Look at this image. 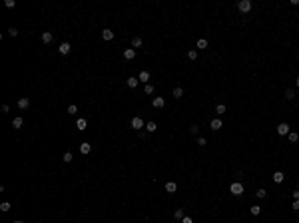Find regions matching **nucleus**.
Returning <instances> with one entry per match:
<instances>
[{
  "label": "nucleus",
  "mask_w": 299,
  "mask_h": 223,
  "mask_svg": "<svg viewBox=\"0 0 299 223\" xmlns=\"http://www.w3.org/2000/svg\"><path fill=\"white\" fill-rule=\"evenodd\" d=\"M229 191H231L233 195H241V193H243V185L239 183V181H233V183L229 185Z\"/></svg>",
  "instance_id": "f257e3e1"
},
{
  "label": "nucleus",
  "mask_w": 299,
  "mask_h": 223,
  "mask_svg": "<svg viewBox=\"0 0 299 223\" xmlns=\"http://www.w3.org/2000/svg\"><path fill=\"white\" fill-rule=\"evenodd\" d=\"M251 6H253L251 0H241V2L237 4V8L241 10V12H249V10H251Z\"/></svg>",
  "instance_id": "f03ea898"
},
{
  "label": "nucleus",
  "mask_w": 299,
  "mask_h": 223,
  "mask_svg": "<svg viewBox=\"0 0 299 223\" xmlns=\"http://www.w3.org/2000/svg\"><path fill=\"white\" fill-rule=\"evenodd\" d=\"M277 134H279V136H289V124H285V122H283V124H279L277 125Z\"/></svg>",
  "instance_id": "7ed1b4c3"
},
{
  "label": "nucleus",
  "mask_w": 299,
  "mask_h": 223,
  "mask_svg": "<svg viewBox=\"0 0 299 223\" xmlns=\"http://www.w3.org/2000/svg\"><path fill=\"white\" fill-rule=\"evenodd\" d=\"M132 128L134 130H142V128H146V124H144L142 118H132Z\"/></svg>",
  "instance_id": "20e7f679"
},
{
  "label": "nucleus",
  "mask_w": 299,
  "mask_h": 223,
  "mask_svg": "<svg viewBox=\"0 0 299 223\" xmlns=\"http://www.w3.org/2000/svg\"><path fill=\"white\" fill-rule=\"evenodd\" d=\"M70 50H72V46H70L68 42H62V44H60V48H58V52L62 54V56H66V54H70Z\"/></svg>",
  "instance_id": "39448f33"
},
{
  "label": "nucleus",
  "mask_w": 299,
  "mask_h": 223,
  "mask_svg": "<svg viewBox=\"0 0 299 223\" xmlns=\"http://www.w3.org/2000/svg\"><path fill=\"white\" fill-rule=\"evenodd\" d=\"M152 106L154 108H164V106H166V100L162 98V96H156V98L152 100Z\"/></svg>",
  "instance_id": "423d86ee"
},
{
  "label": "nucleus",
  "mask_w": 299,
  "mask_h": 223,
  "mask_svg": "<svg viewBox=\"0 0 299 223\" xmlns=\"http://www.w3.org/2000/svg\"><path fill=\"white\" fill-rule=\"evenodd\" d=\"M102 38L106 40V42H110V40H114V32L110 28H106V30H102Z\"/></svg>",
  "instance_id": "0eeeda50"
},
{
  "label": "nucleus",
  "mask_w": 299,
  "mask_h": 223,
  "mask_svg": "<svg viewBox=\"0 0 299 223\" xmlns=\"http://www.w3.org/2000/svg\"><path fill=\"white\" fill-rule=\"evenodd\" d=\"M124 58H126V60H134V58H136V50H134V48H126V50H124Z\"/></svg>",
  "instance_id": "6e6552de"
},
{
  "label": "nucleus",
  "mask_w": 299,
  "mask_h": 223,
  "mask_svg": "<svg viewBox=\"0 0 299 223\" xmlns=\"http://www.w3.org/2000/svg\"><path fill=\"white\" fill-rule=\"evenodd\" d=\"M80 151H82L84 156H86V153H90V151H92V144H88V142H84V144L80 145Z\"/></svg>",
  "instance_id": "1a4fd4ad"
},
{
  "label": "nucleus",
  "mask_w": 299,
  "mask_h": 223,
  "mask_svg": "<svg viewBox=\"0 0 299 223\" xmlns=\"http://www.w3.org/2000/svg\"><path fill=\"white\" fill-rule=\"evenodd\" d=\"M52 40H54L52 32H42V42H44V44H50Z\"/></svg>",
  "instance_id": "9d476101"
},
{
  "label": "nucleus",
  "mask_w": 299,
  "mask_h": 223,
  "mask_svg": "<svg viewBox=\"0 0 299 223\" xmlns=\"http://www.w3.org/2000/svg\"><path fill=\"white\" fill-rule=\"evenodd\" d=\"M28 106H30V100H28V98H20L18 100V108H20V110H26Z\"/></svg>",
  "instance_id": "9b49d317"
},
{
  "label": "nucleus",
  "mask_w": 299,
  "mask_h": 223,
  "mask_svg": "<svg viewBox=\"0 0 299 223\" xmlns=\"http://www.w3.org/2000/svg\"><path fill=\"white\" fill-rule=\"evenodd\" d=\"M22 125H24V120H22V118H14L12 120V128H14V130H20Z\"/></svg>",
  "instance_id": "f8f14e48"
},
{
  "label": "nucleus",
  "mask_w": 299,
  "mask_h": 223,
  "mask_svg": "<svg viewBox=\"0 0 299 223\" xmlns=\"http://www.w3.org/2000/svg\"><path fill=\"white\" fill-rule=\"evenodd\" d=\"M209 125H212V130H221V128H223V124H221V120H219V118L212 120V124H209Z\"/></svg>",
  "instance_id": "ddd939ff"
},
{
  "label": "nucleus",
  "mask_w": 299,
  "mask_h": 223,
  "mask_svg": "<svg viewBox=\"0 0 299 223\" xmlns=\"http://www.w3.org/2000/svg\"><path fill=\"white\" fill-rule=\"evenodd\" d=\"M166 191H167V193H176V191H178V185L173 183V181H167V183H166Z\"/></svg>",
  "instance_id": "4468645a"
},
{
  "label": "nucleus",
  "mask_w": 299,
  "mask_h": 223,
  "mask_svg": "<svg viewBox=\"0 0 299 223\" xmlns=\"http://www.w3.org/2000/svg\"><path fill=\"white\" fill-rule=\"evenodd\" d=\"M283 177H285V175H283V171H275V173H273V181H275V183H281V181H283Z\"/></svg>",
  "instance_id": "2eb2a0df"
},
{
  "label": "nucleus",
  "mask_w": 299,
  "mask_h": 223,
  "mask_svg": "<svg viewBox=\"0 0 299 223\" xmlns=\"http://www.w3.org/2000/svg\"><path fill=\"white\" fill-rule=\"evenodd\" d=\"M86 125H88V124H86V120H84V118H80L78 122H76V128H78L80 131H82V130H86Z\"/></svg>",
  "instance_id": "dca6fc26"
},
{
  "label": "nucleus",
  "mask_w": 299,
  "mask_h": 223,
  "mask_svg": "<svg viewBox=\"0 0 299 223\" xmlns=\"http://www.w3.org/2000/svg\"><path fill=\"white\" fill-rule=\"evenodd\" d=\"M140 82H146V84H148V80H150V72H146V70H144V72H140Z\"/></svg>",
  "instance_id": "f3484780"
},
{
  "label": "nucleus",
  "mask_w": 299,
  "mask_h": 223,
  "mask_svg": "<svg viewBox=\"0 0 299 223\" xmlns=\"http://www.w3.org/2000/svg\"><path fill=\"white\" fill-rule=\"evenodd\" d=\"M172 96H173V98H176V100H179V98H181V96H184V90H181V88H176V90H173V92H172Z\"/></svg>",
  "instance_id": "a211bd4d"
},
{
  "label": "nucleus",
  "mask_w": 299,
  "mask_h": 223,
  "mask_svg": "<svg viewBox=\"0 0 299 223\" xmlns=\"http://www.w3.org/2000/svg\"><path fill=\"white\" fill-rule=\"evenodd\" d=\"M142 44H144V40L140 38V36H136V38L132 40V46H134V48H140V46H142Z\"/></svg>",
  "instance_id": "6ab92c4d"
},
{
  "label": "nucleus",
  "mask_w": 299,
  "mask_h": 223,
  "mask_svg": "<svg viewBox=\"0 0 299 223\" xmlns=\"http://www.w3.org/2000/svg\"><path fill=\"white\" fill-rule=\"evenodd\" d=\"M293 98H295V90L287 88V90H285V100H293Z\"/></svg>",
  "instance_id": "aec40b11"
},
{
  "label": "nucleus",
  "mask_w": 299,
  "mask_h": 223,
  "mask_svg": "<svg viewBox=\"0 0 299 223\" xmlns=\"http://www.w3.org/2000/svg\"><path fill=\"white\" fill-rule=\"evenodd\" d=\"M156 130H158L156 122H148V124H146V131H156Z\"/></svg>",
  "instance_id": "412c9836"
},
{
  "label": "nucleus",
  "mask_w": 299,
  "mask_h": 223,
  "mask_svg": "<svg viewBox=\"0 0 299 223\" xmlns=\"http://www.w3.org/2000/svg\"><path fill=\"white\" fill-rule=\"evenodd\" d=\"M287 138H289V142H291V144H295V142L299 139V134H295V131H289V136H287Z\"/></svg>",
  "instance_id": "4be33fe9"
},
{
  "label": "nucleus",
  "mask_w": 299,
  "mask_h": 223,
  "mask_svg": "<svg viewBox=\"0 0 299 223\" xmlns=\"http://www.w3.org/2000/svg\"><path fill=\"white\" fill-rule=\"evenodd\" d=\"M198 48H199V50L207 48V40H206V38H199V40H198Z\"/></svg>",
  "instance_id": "5701e85b"
},
{
  "label": "nucleus",
  "mask_w": 299,
  "mask_h": 223,
  "mask_svg": "<svg viewBox=\"0 0 299 223\" xmlns=\"http://www.w3.org/2000/svg\"><path fill=\"white\" fill-rule=\"evenodd\" d=\"M138 84H140L138 78H128V86H130V88H136Z\"/></svg>",
  "instance_id": "b1692460"
},
{
  "label": "nucleus",
  "mask_w": 299,
  "mask_h": 223,
  "mask_svg": "<svg viewBox=\"0 0 299 223\" xmlns=\"http://www.w3.org/2000/svg\"><path fill=\"white\" fill-rule=\"evenodd\" d=\"M215 112H217V116L226 114V106H223V104H217V106H215Z\"/></svg>",
  "instance_id": "393cba45"
},
{
  "label": "nucleus",
  "mask_w": 299,
  "mask_h": 223,
  "mask_svg": "<svg viewBox=\"0 0 299 223\" xmlns=\"http://www.w3.org/2000/svg\"><path fill=\"white\" fill-rule=\"evenodd\" d=\"M62 159H64L66 164H70V161H72V159H74V156H72V153H70V151H66V153H64V158H62Z\"/></svg>",
  "instance_id": "a878e982"
},
{
  "label": "nucleus",
  "mask_w": 299,
  "mask_h": 223,
  "mask_svg": "<svg viewBox=\"0 0 299 223\" xmlns=\"http://www.w3.org/2000/svg\"><path fill=\"white\" fill-rule=\"evenodd\" d=\"M261 213V207L259 205H251V215H259Z\"/></svg>",
  "instance_id": "bb28decb"
},
{
  "label": "nucleus",
  "mask_w": 299,
  "mask_h": 223,
  "mask_svg": "<svg viewBox=\"0 0 299 223\" xmlns=\"http://www.w3.org/2000/svg\"><path fill=\"white\" fill-rule=\"evenodd\" d=\"M173 217H176V219H184V217H186V215H184V209H176Z\"/></svg>",
  "instance_id": "cd10ccee"
},
{
  "label": "nucleus",
  "mask_w": 299,
  "mask_h": 223,
  "mask_svg": "<svg viewBox=\"0 0 299 223\" xmlns=\"http://www.w3.org/2000/svg\"><path fill=\"white\" fill-rule=\"evenodd\" d=\"M187 58L195 60V58H198V50H190V52H187Z\"/></svg>",
  "instance_id": "c85d7f7f"
},
{
  "label": "nucleus",
  "mask_w": 299,
  "mask_h": 223,
  "mask_svg": "<svg viewBox=\"0 0 299 223\" xmlns=\"http://www.w3.org/2000/svg\"><path fill=\"white\" fill-rule=\"evenodd\" d=\"M0 211H10V203H8V201L0 203Z\"/></svg>",
  "instance_id": "c756f323"
},
{
  "label": "nucleus",
  "mask_w": 299,
  "mask_h": 223,
  "mask_svg": "<svg viewBox=\"0 0 299 223\" xmlns=\"http://www.w3.org/2000/svg\"><path fill=\"white\" fill-rule=\"evenodd\" d=\"M76 112H78L76 106H70V108H68V114H70V116H76Z\"/></svg>",
  "instance_id": "7c9ffc66"
},
{
  "label": "nucleus",
  "mask_w": 299,
  "mask_h": 223,
  "mask_svg": "<svg viewBox=\"0 0 299 223\" xmlns=\"http://www.w3.org/2000/svg\"><path fill=\"white\" fill-rule=\"evenodd\" d=\"M4 6H6V8H14V6H16V2H14V0H6V2H4Z\"/></svg>",
  "instance_id": "2f4dec72"
},
{
  "label": "nucleus",
  "mask_w": 299,
  "mask_h": 223,
  "mask_svg": "<svg viewBox=\"0 0 299 223\" xmlns=\"http://www.w3.org/2000/svg\"><path fill=\"white\" fill-rule=\"evenodd\" d=\"M144 90H146V94H154V86H152V84H146V88H144Z\"/></svg>",
  "instance_id": "473e14b6"
},
{
  "label": "nucleus",
  "mask_w": 299,
  "mask_h": 223,
  "mask_svg": "<svg viewBox=\"0 0 299 223\" xmlns=\"http://www.w3.org/2000/svg\"><path fill=\"white\" fill-rule=\"evenodd\" d=\"M257 197H261V199H263V197H267V191H265V189H257Z\"/></svg>",
  "instance_id": "72a5a7b5"
},
{
  "label": "nucleus",
  "mask_w": 299,
  "mask_h": 223,
  "mask_svg": "<svg viewBox=\"0 0 299 223\" xmlns=\"http://www.w3.org/2000/svg\"><path fill=\"white\" fill-rule=\"evenodd\" d=\"M8 36H12V38L18 36V30H16V28H10V30H8Z\"/></svg>",
  "instance_id": "f704fd0d"
},
{
  "label": "nucleus",
  "mask_w": 299,
  "mask_h": 223,
  "mask_svg": "<svg viewBox=\"0 0 299 223\" xmlns=\"http://www.w3.org/2000/svg\"><path fill=\"white\" fill-rule=\"evenodd\" d=\"M181 223H193V219H192V217H190V215H186V217H184V219H181Z\"/></svg>",
  "instance_id": "c9c22d12"
},
{
  "label": "nucleus",
  "mask_w": 299,
  "mask_h": 223,
  "mask_svg": "<svg viewBox=\"0 0 299 223\" xmlns=\"http://www.w3.org/2000/svg\"><path fill=\"white\" fill-rule=\"evenodd\" d=\"M198 144H199V145H201V147H203V145H206V144H207V142H206V138H198Z\"/></svg>",
  "instance_id": "e433bc0d"
},
{
  "label": "nucleus",
  "mask_w": 299,
  "mask_h": 223,
  "mask_svg": "<svg viewBox=\"0 0 299 223\" xmlns=\"http://www.w3.org/2000/svg\"><path fill=\"white\" fill-rule=\"evenodd\" d=\"M291 207H293L295 211H299V199H295V201H293V205H291Z\"/></svg>",
  "instance_id": "4c0bfd02"
},
{
  "label": "nucleus",
  "mask_w": 299,
  "mask_h": 223,
  "mask_svg": "<svg viewBox=\"0 0 299 223\" xmlns=\"http://www.w3.org/2000/svg\"><path fill=\"white\" fill-rule=\"evenodd\" d=\"M2 112H4V114H8V112H10V106L4 104V106H2Z\"/></svg>",
  "instance_id": "58836bf2"
},
{
  "label": "nucleus",
  "mask_w": 299,
  "mask_h": 223,
  "mask_svg": "<svg viewBox=\"0 0 299 223\" xmlns=\"http://www.w3.org/2000/svg\"><path fill=\"white\" fill-rule=\"evenodd\" d=\"M190 131H192V134H198L199 128H198V125H192V128H190Z\"/></svg>",
  "instance_id": "ea45409f"
},
{
  "label": "nucleus",
  "mask_w": 299,
  "mask_h": 223,
  "mask_svg": "<svg viewBox=\"0 0 299 223\" xmlns=\"http://www.w3.org/2000/svg\"><path fill=\"white\" fill-rule=\"evenodd\" d=\"M293 199H299V189H297V191H293Z\"/></svg>",
  "instance_id": "a19ab883"
},
{
  "label": "nucleus",
  "mask_w": 299,
  "mask_h": 223,
  "mask_svg": "<svg viewBox=\"0 0 299 223\" xmlns=\"http://www.w3.org/2000/svg\"><path fill=\"white\" fill-rule=\"evenodd\" d=\"M295 86H297V88H299V78H297V80H295Z\"/></svg>",
  "instance_id": "79ce46f5"
},
{
  "label": "nucleus",
  "mask_w": 299,
  "mask_h": 223,
  "mask_svg": "<svg viewBox=\"0 0 299 223\" xmlns=\"http://www.w3.org/2000/svg\"><path fill=\"white\" fill-rule=\"evenodd\" d=\"M14 223H24V221H14Z\"/></svg>",
  "instance_id": "37998d69"
}]
</instances>
